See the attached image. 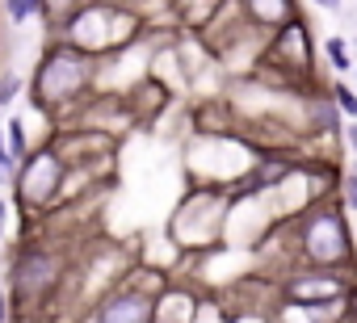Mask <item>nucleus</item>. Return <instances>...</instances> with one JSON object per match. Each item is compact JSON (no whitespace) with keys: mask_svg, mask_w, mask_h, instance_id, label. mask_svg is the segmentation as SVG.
Returning a JSON list of instances; mask_svg holds the SVG:
<instances>
[{"mask_svg":"<svg viewBox=\"0 0 357 323\" xmlns=\"http://www.w3.org/2000/svg\"><path fill=\"white\" fill-rule=\"evenodd\" d=\"M298 252L311 269H349L353 265V235H349V223L344 214L324 202L315 206L307 219H303V231H298Z\"/></svg>","mask_w":357,"mask_h":323,"instance_id":"1","label":"nucleus"},{"mask_svg":"<svg viewBox=\"0 0 357 323\" xmlns=\"http://www.w3.org/2000/svg\"><path fill=\"white\" fill-rule=\"evenodd\" d=\"M151 319H155L151 298H147V294H135V290L114 294V298L101 306V315H97V323H151Z\"/></svg>","mask_w":357,"mask_h":323,"instance_id":"2","label":"nucleus"},{"mask_svg":"<svg viewBox=\"0 0 357 323\" xmlns=\"http://www.w3.org/2000/svg\"><path fill=\"white\" fill-rule=\"evenodd\" d=\"M55 273H59V265H55L51 252H26V256L13 265V285H17L22 294H34V290H47V285L55 281Z\"/></svg>","mask_w":357,"mask_h":323,"instance_id":"3","label":"nucleus"},{"mask_svg":"<svg viewBox=\"0 0 357 323\" xmlns=\"http://www.w3.org/2000/svg\"><path fill=\"white\" fill-rule=\"evenodd\" d=\"M324 55H328V63L336 68V72H349V42L340 38V34H332V38H324Z\"/></svg>","mask_w":357,"mask_h":323,"instance_id":"4","label":"nucleus"},{"mask_svg":"<svg viewBox=\"0 0 357 323\" xmlns=\"http://www.w3.org/2000/svg\"><path fill=\"white\" fill-rule=\"evenodd\" d=\"M332 101H336V109H340L349 122H357V93H353L349 84H332Z\"/></svg>","mask_w":357,"mask_h":323,"instance_id":"5","label":"nucleus"},{"mask_svg":"<svg viewBox=\"0 0 357 323\" xmlns=\"http://www.w3.org/2000/svg\"><path fill=\"white\" fill-rule=\"evenodd\" d=\"M340 206L357 210V168H344L340 173Z\"/></svg>","mask_w":357,"mask_h":323,"instance_id":"6","label":"nucleus"},{"mask_svg":"<svg viewBox=\"0 0 357 323\" xmlns=\"http://www.w3.org/2000/svg\"><path fill=\"white\" fill-rule=\"evenodd\" d=\"M9 139H13V143H9V155H13V159H22V155H26V130H22V122H17V118L9 122Z\"/></svg>","mask_w":357,"mask_h":323,"instance_id":"7","label":"nucleus"},{"mask_svg":"<svg viewBox=\"0 0 357 323\" xmlns=\"http://www.w3.org/2000/svg\"><path fill=\"white\" fill-rule=\"evenodd\" d=\"M5 5H9V17H13V22H26V17L34 13L30 0H5Z\"/></svg>","mask_w":357,"mask_h":323,"instance_id":"8","label":"nucleus"},{"mask_svg":"<svg viewBox=\"0 0 357 323\" xmlns=\"http://www.w3.org/2000/svg\"><path fill=\"white\" fill-rule=\"evenodd\" d=\"M344 143H349V151H353V159H357V122L344 126Z\"/></svg>","mask_w":357,"mask_h":323,"instance_id":"9","label":"nucleus"},{"mask_svg":"<svg viewBox=\"0 0 357 323\" xmlns=\"http://www.w3.org/2000/svg\"><path fill=\"white\" fill-rule=\"evenodd\" d=\"M0 323H5V294H0Z\"/></svg>","mask_w":357,"mask_h":323,"instance_id":"10","label":"nucleus"},{"mask_svg":"<svg viewBox=\"0 0 357 323\" xmlns=\"http://www.w3.org/2000/svg\"><path fill=\"white\" fill-rule=\"evenodd\" d=\"M5 210H9V206H5V202H0V223H5Z\"/></svg>","mask_w":357,"mask_h":323,"instance_id":"11","label":"nucleus"},{"mask_svg":"<svg viewBox=\"0 0 357 323\" xmlns=\"http://www.w3.org/2000/svg\"><path fill=\"white\" fill-rule=\"evenodd\" d=\"M30 5H34V9H43V5H47V0H30Z\"/></svg>","mask_w":357,"mask_h":323,"instance_id":"12","label":"nucleus"}]
</instances>
